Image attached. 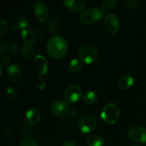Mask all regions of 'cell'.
<instances>
[{
	"label": "cell",
	"instance_id": "obj_1",
	"mask_svg": "<svg viewBox=\"0 0 146 146\" xmlns=\"http://www.w3.org/2000/svg\"><path fill=\"white\" fill-rule=\"evenodd\" d=\"M68 46L67 41L61 36H54L47 42L46 50L48 55L54 59H61L66 55Z\"/></svg>",
	"mask_w": 146,
	"mask_h": 146
},
{
	"label": "cell",
	"instance_id": "obj_2",
	"mask_svg": "<svg viewBox=\"0 0 146 146\" xmlns=\"http://www.w3.org/2000/svg\"><path fill=\"white\" fill-rule=\"evenodd\" d=\"M105 15L101 7H94L83 11L79 16V21L84 25H91L98 22Z\"/></svg>",
	"mask_w": 146,
	"mask_h": 146
},
{
	"label": "cell",
	"instance_id": "obj_3",
	"mask_svg": "<svg viewBox=\"0 0 146 146\" xmlns=\"http://www.w3.org/2000/svg\"><path fill=\"white\" fill-rule=\"evenodd\" d=\"M78 55L83 63H85L86 64H92L98 58V51L94 44L86 43L80 47Z\"/></svg>",
	"mask_w": 146,
	"mask_h": 146
},
{
	"label": "cell",
	"instance_id": "obj_4",
	"mask_svg": "<svg viewBox=\"0 0 146 146\" xmlns=\"http://www.w3.org/2000/svg\"><path fill=\"white\" fill-rule=\"evenodd\" d=\"M121 114V110L116 104L111 103L103 108L101 113V117L106 123L109 124H114Z\"/></svg>",
	"mask_w": 146,
	"mask_h": 146
},
{
	"label": "cell",
	"instance_id": "obj_5",
	"mask_svg": "<svg viewBox=\"0 0 146 146\" xmlns=\"http://www.w3.org/2000/svg\"><path fill=\"white\" fill-rule=\"evenodd\" d=\"M82 96V90L79 86L71 84L68 86L64 91V98L68 103L74 104L81 99Z\"/></svg>",
	"mask_w": 146,
	"mask_h": 146
},
{
	"label": "cell",
	"instance_id": "obj_6",
	"mask_svg": "<svg viewBox=\"0 0 146 146\" xmlns=\"http://www.w3.org/2000/svg\"><path fill=\"white\" fill-rule=\"evenodd\" d=\"M34 13L36 19L41 23L46 22L49 17L48 7L46 4L42 1H37L34 4Z\"/></svg>",
	"mask_w": 146,
	"mask_h": 146
},
{
	"label": "cell",
	"instance_id": "obj_7",
	"mask_svg": "<svg viewBox=\"0 0 146 146\" xmlns=\"http://www.w3.org/2000/svg\"><path fill=\"white\" fill-rule=\"evenodd\" d=\"M128 137L131 141L138 143H146V128L134 126L128 131Z\"/></svg>",
	"mask_w": 146,
	"mask_h": 146
},
{
	"label": "cell",
	"instance_id": "obj_8",
	"mask_svg": "<svg viewBox=\"0 0 146 146\" xmlns=\"http://www.w3.org/2000/svg\"><path fill=\"white\" fill-rule=\"evenodd\" d=\"M97 121L94 117L86 116L80 121L78 123V129L83 133H90L96 129Z\"/></svg>",
	"mask_w": 146,
	"mask_h": 146
},
{
	"label": "cell",
	"instance_id": "obj_9",
	"mask_svg": "<svg viewBox=\"0 0 146 146\" xmlns=\"http://www.w3.org/2000/svg\"><path fill=\"white\" fill-rule=\"evenodd\" d=\"M104 24L107 31L111 34H115L119 31V20L115 14L111 13L107 14L104 19Z\"/></svg>",
	"mask_w": 146,
	"mask_h": 146
},
{
	"label": "cell",
	"instance_id": "obj_10",
	"mask_svg": "<svg viewBox=\"0 0 146 146\" xmlns=\"http://www.w3.org/2000/svg\"><path fill=\"white\" fill-rule=\"evenodd\" d=\"M7 73L10 81L13 84H19L23 77L21 68L18 64H13L7 68Z\"/></svg>",
	"mask_w": 146,
	"mask_h": 146
},
{
	"label": "cell",
	"instance_id": "obj_11",
	"mask_svg": "<svg viewBox=\"0 0 146 146\" xmlns=\"http://www.w3.org/2000/svg\"><path fill=\"white\" fill-rule=\"evenodd\" d=\"M51 109L53 113L56 116H64L69 111V105L66 101L58 100L53 103Z\"/></svg>",
	"mask_w": 146,
	"mask_h": 146
},
{
	"label": "cell",
	"instance_id": "obj_12",
	"mask_svg": "<svg viewBox=\"0 0 146 146\" xmlns=\"http://www.w3.org/2000/svg\"><path fill=\"white\" fill-rule=\"evenodd\" d=\"M34 66L36 71L40 76H44L47 74L48 66L46 58L44 56H36L34 59Z\"/></svg>",
	"mask_w": 146,
	"mask_h": 146
},
{
	"label": "cell",
	"instance_id": "obj_13",
	"mask_svg": "<svg viewBox=\"0 0 146 146\" xmlns=\"http://www.w3.org/2000/svg\"><path fill=\"white\" fill-rule=\"evenodd\" d=\"M63 4L66 8L74 12H81L84 10L86 6V1H74V0H64Z\"/></svg>",
	"mask_w": 146,
	"mask_h": 146
},
{
	"label": "cell",
	"instance_id": "obj_14",
	"mask_svg": "<svg viewBox=\"0 0 146 146\" xmlns=\"http://www.w3.org/2000/svg\"><path fill=\"white\" fill-rule=\"evenodd\" d=\"M41 115L40 113L36 108H30L26 113V121L31 125H35L39 122Z\"/></svg>",
	"mask_w": 146,
	"mask_h": 146
},
{
	"label": "cell",
	"instance_id": "obj_15",
	"mask_svg": "<svg viewBox=\"0 0 146 146\" xmlns=\"http://www.w3.org/2000/svg\"><path fill=\"white\" fill-rule=\"evenodd\" d=\"M134 83L133 77L130 74L121 76L118 81V88L122 90H126L131 88Z\"/></svg>",
	"mask_w": 146,
	"mask_h": 146
},
{
	"label": "cell",
	"instance_id": "obj_16",
	"mask_svg": "<svg viewBox=\"0 0 146 146\" xmlns=\"http://www.w3.org/2000/svg\"><path fill=\"white\" fill-rule=\"evenodd\" d=\"M21 36L24 42L27 43V44H32L36 41L35 34L29 29L21 30Z\"/></svg>",
	"mask_w": 146,
	"mask_h": 146
},
{
	"label": "cell",
	"instance_id": "obj_17",
	"mask_svg": "<svg viewBox=\"0 0 146 146\" xmlns=\"http://www.w3.org/2000/svg\"><path fill=\"white\" fill-rule=\"evenodd\" d=\"M21 54L25 59H31L35 54V48L31 44H24L21 48Z\"/></svg>",
	"mask_w": 146,
	"mask_h": 146
},
{
	"label": "cell",
	"instance_id": "obj_18",
	"mask_svg": "<svg viewBox=\"0 0 146 146\" xmlns=\"http://www.w3.org/2000/svg\"><path fill=\"white\" fill-rule=\"evenodd\" d=\"M87 145L88 146H104V141L100 135L93 134L89 135L86 140Z\"/></svg>",
	"mask_w": 146,
	"mask_h": 146
},
{
	"label": "cell",
	"instance_id": "obj_19",
	"mask_svg": "<svg viewBox=\"0 0 146 146\" xmlns=\"http://www.w3.org/2000/svg\"><path fill=\"white\" fill-rule=\"evenodd\" d=\"M98 98V95L94 91H88L83 96V101L85 104H92L96 101Z\"/></svg>",
	"mask_w": 146,
	"mask_h": 146
},
{
	"label": "cell",
	"instance_id": "obj_20",
	"mask_svg": "<svg viewBox=\"0 0 146 146\" xmlns=\"http://www.w3.org/2000/svg\"><path fill=\"white\" fill-rule=\"evenodd\" d=\"M82 68V61L79 59H73L68 65V70L71 72H78Z\"/></svg>",
	"mask_w": 146,
	"mask_h": 146
},
{
	"label": "cell",
	"instance_id": "obj_21",
	"mask_svg": "<svg viewBox=\"0 0 146 146\" xmlns=\"http://www.w3.org/2000/svg\"><path fill=\"white\" fill-rule=\"evenodd\" d=\"M118 4V1L115 0H105L101 3V8L103 9H111L115 8Z\"/></svg>",
	"mask_w": 146,
	"mask_h": 146
},
{
	"label": "cell",
	"instance_id": "obj_22",
	"mask_svg": "<svg viewBox=\"0 0 146 146\" xmlns=\"http://www.w3.org/2000/svg\"><path fill=\"white\" fill-rule=\"evenodd\" d=\"M29 24V20L25 16H21L19 18L18 21H17V24L19 26V28L22 29H25L28 27Z\"/></svg>",
	"mask_w": 146,
	"mask_h": 146
},
{
	"label": "cell",
	"instance_id": "obj_23",
	"mask_svg": "<svg viewBox=\"0 0 146 146\" xmlns=\"http://www.w3.org/2000/svg\"><path fill=\"white\" fill-rule=\"evenodd\" d=\"M20 146H38V145L35 139L30 137H27L21 141Z\"/></svg>",
	"mask_w": 146,
	"mask_h": 146
},
{
	"label": "cell",
	"instance_id": "obj_24",
	"mask_svg": "<svg viewBox=\"0 0 146 146\" xmlns=\"http://www.w3.org/2000/svg\"><path fill=\"white\" fill-rule=\"evenodd\" d=\"M7 31H8V22L7 20L1 19V27H0V36L1 38L7 35Z\"/></svg>",
	"mask_w": 146,
	"mask_h": 146
},
{
	"label": "cell",
	"instance_id": "obj_25",
	"mask_svg": "<svg viewBox=\"0 0 146 146\" xmlns=\"http://www.w3.org/2000/svg\"><path fill=\"white\" fill-rule=\"evenodd\" d=\"M36 85L38 89L43 90L45 88L46 86V83L45 80L43 78L42 76L38 75L36 78Z\"/></svg>",
	"mask_w": 146,
	"mask_h": 146
},
{
	"label": "cell",
	"instance_id": "obj_26",
	"mask_svg": "<svg viewBox=\"0 0 146 146\" xmlns=\"http://www.w3.org/2000/svg\"><path fill=\"white\" fill-rule=\"evenodd\" d=\"M7 94H8L10 98H13V99L17 98V96H18V94H17L15 88H14L13 87H11V86L7 87Z\"/></svg>",
	"mask_w": 146,
	"mask_h": 146
},
{
	"label": "cell",
	"instance_id": "obj_27",
	"mask_svg": "<svg viewBox=\"0 0 146 146\" xmlns=\"http://www.w3.org/2000/svg\"><path fill=\"white\" fill-rule=\"evenodd\" d=\"M9 51L13 54H17L19 52V45L16 43H11L9 46Z\"/></svg>",
	"mask_w": 146,
	"mask_h": 146
},
{
	"label": "cell",
	"instance_id": "obj_28",
	"mask_svg": "<svg viewBox=\"0 0 146 146\" xmlns=\"http://www.w3.org/2000/svg\"><path fill=\"white\" fill-rule=\"evenodd\" d=\"M138 1L136 0H130L126 2L127 7H131V8H135V7H138Z\"/></svg>",
	"mask_w": 146,
	"mask_h": 146
},
{
	"label": "cell",
	"instance_id": "obj_29",
	"mask_svg": "<svg viewBox=\"0 0 146 146\" xmlns=\"http://www.w3.org/2000/svg\"><path fill=\"white\" fill-rule=\"evenodd\" d=\"M10 63V58L9 56H4L1 57V66H7Z\"/></svg>",
	"mask_w": 146,
	"mask_h": 146
},
{
	"label": "cell",
	"instance_id": "obj_30",
	"mask_svg": "<svg viewBox=\"0 0 146 146\" xmlns=\"http://www.w3.org/2000/svg\"><path fill=\"white\" fill-rule=\"evenodd\" d=\"M7 49H8V46H7V44L4 42H2V41H1V42L0 43V54H1V55H3V54L7 51Z\"/></svg>",
	"mask_w": 146,
	"mask_h": 146
},
{
	"label": "cell",
	"instance_id": "obj_31",
	"mask_svg": "<svg viewBox=\"0 0 146 146\" xmlns=\"http://www.w3.org/2000/svg\"><path fill=\"white\" fill-rule=\"evenodd\" d=\"M54 25L56 26L57 24L56 22H55L54 21H51L49 22V24H48V29H49L51 31H55L57 30V29L56 27H54Z\"/></svg>",
	"mask_w": 146,
	"mask_h": 146
},
{
	"label": "cell",
	"instance_id": "obj_32",
	"mask_svg": "<svg viewBox=\"0 0 146 146\" xmlns=\"http://www.w3.org/2000/svg\"><path fill=\"white\" fill-rule=\"evenodd\" d=\"M62 146H76V144L74 142H72V141H68L64 142Z\"/></svg>",
	"mask_w": 146,
	"mask_h": 146
},
{
	"label": "cell",
	"instance_id": "obj_33",
	"mask_svg": "<svg viewBox=\"0 0 146 146\" xmlns=\"http://www.w3.org/2000/svg\"><path fill=\"white\" fill-rule=\"evenodd\" d=\"M19 26L18 24H17V23H14V24H13L12 25H11V29H12L13 31H16V30H17Z\"/></svg>",
	"mask_w": 146,
	"mask_h": 146
},
{
	"label": "cell",
	"instance_id": "obj_34",
	"mask_svg": "<svg viewBox=\"0 0 146 146\" xmlns=\"http://www.w3.org/2000/svg\"><path fill=\"white\" fill-rule=\"evenodd\" d=\"M133 146H141V145H133Z\"/></svg>",
	"mask_w": 146,
	"mask_h": 146
}]
</instances>
